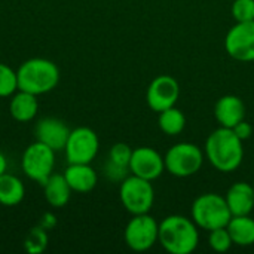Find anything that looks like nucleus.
I'll return each mask as SVG.
<instances>
[{"label":"nucleus","instance_id":"1","mask_svg":"<svg viewBox=\"0 0 254 254\" xmlns=\"http://www.w3.org/2000/svg\"><path fill=\"white\" fill-rule=\"evenodd\" d=\"M205 155L210 164L220 173H232L243 164V140L232 128L220 127L213 131L205 141Z\"/></svg>","mask_w":254,"mask_h":254},{"label":"nucleus","instance_id":"3","mask_svg":"<svg viewBox=\"0 0 254 254\" xmlns=\"http://www.w3.org/2000/svg\"><path fill=\"white\" fill-rule=\"evenodd\" d=\"M18 89L34 95L52 91L60 82V70L55 63L46 58H30L16 70Z\"/></svg>","mask_w":254,"mask_h":254},{"label":"nucleus","instance_id":"23","mask_svg":"<svg viewBox=\"0 0 254 254\" xmlns=\"http://www.w3.org/2000/svg\"><path fill=\"white\" fill-rule=\"evenodd\" d=\"M18 89L16 71L9 65L0 63V97H10Z\"/></svg>","mask_w":254,"mask_h":254},{"label":"nucleus","instance_id":"11","mask_svg":"<svg viewBox=\"0 0 254 254\" xmlns=\"http://www.w3.org/2000/svg\"><path fill=\"white\" fill-rule=\"evenodd\" d=\"M179 95H180L179 82L168 74H162L150 82L147 88L146 100L153 112L161 113L170 107H174L179 100Z\"/></svg>","mask_w":254,"mask_h":254},{"label":"nucleus","instance_id":"9","mask_svg":"<svg viewBox=\"0 0 254 254\" xmlns=\"http://www.w3.org/2000/svg\"><path fill=\"white\" fill-rule=\"evenodd\" d=\"M100 149V140L94 129L79 127L70 131L64 152L68 164H91Z\"/></svg>","mask_w":254,"mask_h":254},{"label":"nucleus","instance_id":"10","mask_svg":"<svg viewBox=\"0 0 254 254\" xmlns=\"http://www.w3.org/2000/svg\"><path fill=\"white\" fill-rule=\"evenodd\" d=\"M225 49L237 61H254V19L237 22L225 37Z\"/></svg>","mask_w":254,"mask_h":254},{"label":"nucleus","instance_id":"5","mask_svg":"<svg viewBox=\"0 0 254 254\" xmlns=\"http://www.w3.org/2000/svg\"><path fill=\"white\" fill-rule=\"evenodd\" d=\"M119 196H121L122 205L125 207L128 213H131L132 216L144 214V213H149L153 207L155 189L150 180H146L132 174L121 182Z\"/></svg>","mask_w":254,"mask_h":254},{"label":"nucleus","instance_id":"6","mask_svg":"<svg viewBox=\"0 0 254 254\" xmlns=\"http://www.w3.org/2000/svg\"><path fill=\"white\" fill-rule=\"evenodd\" d=\"M165 170L176 177L185 179L196 174L204 164L202 150L193 143H177L164 156Z\"/></svg>","mask_w":254,"mask_h":254},{"label":"nucleus","instance_id":"4","mask_svg":"<svg viewBox=\"0 0 254 254\" xmlns=\"http://www.w3.org/2000/svg\"><path fill=\"white\" fill-rule=\"evenodd\" d=\"M190 214L195 225L204 231L225 228L232 217L225 196L217 193L199 195L192 204Z\"/></svg>","mask_w":254,"mask_h":254},{"label":"nucleus","instance_id":"12","mask_svg":"<svg viewBox=\"0 0 254 254\" xmlns=\"http://www.w3.org/2000/svg\"><path fill=\"white\" fill-rule=\"evenodd\" d=\"M165 171V161L164 156L153 147L141 146L132 150V156L129 161V173L146 179V180H156Z\"/></svg>","mask_w":254,"mask_h":254},{"label":"nucleus","instance_id":"20","mask_svg":"<svg viewBox=\"0 0 254 254\" xmlns=\"http://www.w3.org/2000/svg\"><path fill=\"white\" fill-rule=\"evenodd\" d=\"M25 195L24 183L13 174H1L0 176V204L6 207L18 205Z\"/></svg>","mask_w":254,"mask_h":254},{"label":"nucleus","instance_id":"24","mask_svg":"<svg viewBox=\"0 0 254 254\" xmlns=\"http://www.w3.org/2000/svg\"><path fill=\"white\" fill-rule=\"evenodd\" d=\"M208 244H210V247H211L214 252H217V253H225V252H228V250L234 246L232 238H231V235H229L226 226H225V228H217V229L210 231Z\"/></svg>","mask_w":254,"mask_h":254},{"label":"nucleus","instance_id":"28","mask_svg":"<svg viewBox=\"0 0 254 254\" xmlns=\"http://www.w3.org/2000/svg\"><path fill=\"white\" fill-rule=\"evenodd\" d=\"M234 132L244 141V140H249L250 137H252V134H253V127L249 124V122H246V121H241L240 124H237L234 128Z\"/></svg>","mask_w":254,"mask_h":254},{"label":"nucleus","instance_id":"18","mask_svg":"<svg viewBox=\"0 0 254 254\" xmlns=\"http://www.w3.org/2000/svg\"><path fill=\"white\" fill-rule=\"evenodd\" d=\"M37 95L27 92V91H21L13 94L10 98V104H9V110L10 115L15 121L18 122H28L31 121L39 109L37 104Z\"/></svg>","mask_w":254,"mask_h":254},{"label":"nucleus","instance_id":"13","mask_svg":"<svg viewBox=\"0 0 254 254\" xmlns=\"http://www.w3.org/2000/svg\"><path fill=\"white\" fill-rule=\"evenodd\" d=\"M34 134L37 141L58 152L64 150L67 138L70 135V128L64 121L58 118H43L37 122Z\"/></svg>","mask_w":254,"mask_h":254},{"label":"nucleus","instance_id":"14","mask_svg":"<svg viewBox=\"0 0 254 254\" xmlns=\"http://www.w3.org/2000/svg\"><path fill=\"white\" fill-rule=\"evenodd\" d=\"M232 216H247L254 210V186L247 182L234 183L225 196Z\"/></svg>","mask_w":254,"mask_h":254},{"label":"nucleus","instance_id":"27","mask_svg":"<svg viewBox=\"0 0 254 254\" xmlns=\"http://www.w3.org/2000/svg\"><path fill=\"white\" fill-rule=\"evenodd\" d=\"M128 173H129V168L116 165V164H113L112 161H107L106 165H104V176H106L109 180H112V182L121 183L124 179L128 177Z\"/></svg>","mask_w":254,"mask_h":254},{"label":"nucleus","instance_id":"7","mask_svg":"<svg viewBox=\"0 0 254 254\" xmlns=\"http://www.w3.org/2000/svg\"><path fill=\"white\" fill-rule=\"evenodd\" d=\"M21 165L24 174L28 179L43 186L49 176L54 173L55 150L36 140L24 150Z\"/></svg>","mask_w":254,"mask_h":254},{"label":"nucleus","instance_id":"30","mask_svg":"<svg viewBox=\"0 0 254 254\" xmlns=\"http://www.w3.org/2000/svg\"><path fill=\"white\" fill-rule=\"evenodd\" d=\"M6 168H7V161H6V156L0 152V176L6 173Z\"/></svg>","mask_w":254,"mask_h":254},{"label":"nucleus","instance_id":"19","mask_svg":"<svg viewBox=\"0 0 254 254\" xmlns=\"http://www.w3.org/2000/svg\"><path fill=\"white\" fill-rule=\"evenodd\" d=\"M226 229L235 246L249 247L254 244V219L250 217V214L232 216Z\"/></svg>","mask_w":254,"mask_h":254},{"label":"nucleus","instance_id":"22","mask_svg":"<svg viewBox=\"0 0 254 254\" xmlns=\"http://www.w3.org/2000/svg\"><path fill=\"white\" fill-rule=\"evenodd\" d=\"M48 246V235H46V229H43L42 226H36L33 229H30V232L25 237L24 241V247L28 253L37 254L42 253Z\"/></svg>","mask_w":254,"mask_h":254},{"label":"nucleus","instance_id":"26","mask_svg":"<svg viewBox=\"0 0 254 254\" xmlns=\"http://www.w3.org/2000/svg\"><path fill=\"white\" fill-rule=\"evenodd\" d=\"M232 16L237 22L254 19V0H235L232 3Z\"/></svg>","mask_w":254,"mask_h":254},{"label":"nucleus","instance_id":"8","mask_svg":"<svg viewBox=\"0 0 254 254\" xmlns=\"http://www.w3.org/2000/svg\"><path fill=\"white\" fill-rule=\"evenodd\" d=\"M127 246L134 252H147L159 240V223L149 214H135L124 231Z\"/></svg>","mask_w":254,"mask_h":254},{"label":"nucleus","instance_id":"21","mask_svg":"<svg viewBox=\"0 0 254 254\" xmlns=\"http://www.w3.org/2000/svg\"><path fill=\"white\" fill-rule=\"evenodd\" d=\"M158 125L161 131L167 135H179L185 127H186V118L182 110H179L176 106L170 107L159 113Z\"/></svg>","mask_w":254,"mask_h":254},{"label":"nucleus","instance_id":"31","mask_svg":"<svg viewBox=\"0 0 254 254\" xmlns=\"http://www.w3.org/2000/svg\"><path fill=\"white\" fill-rule=\"evenodd\" d=\"M253 186H254V185H253Z\"/></svg>","mask_w":254,"mask_h":254},{"label":"nucleus","instance_id":"29","mask_svg":"<svg viewBox=\"0 0 254 254\" xmlns=\"http://www.w3.org/2000/svg\"><path fill=\"white\" fill-rule=\"evenodd\" d=\"M55 223H57V220H55V217H54V214H51V213H45L43 214V217H42V223H40V226L43 228V229H51V228H54L55 226Z\"/></svg>","mask_w":254,"mask_h":254},{"label":"nucleus","instance_id":"16","mask_svg":"<svg viewBox=\"0 0 254 254\" xmlns=\"http://www.w3.org/2000/svg\"><path fill=\"white\" fill-rule=\"evenodd\" d=\"M64 177L71 190L79 193L91 192L98 182V176L89 164H68Z\"/></svg>","mask_w":254,"mask_h":254},{"label":"nucleus","instance_id":"15","mask_svg":"<svg viewBox=\"0 0 254 254\" xmlns=\"http://www.w3.org/2000/svg\"><path fill=\"white\" fill-rule=\"evenodd\" d=\"M214 116L220 127L234 128L246 118V106L237 95H223L214 107Z\"/></svg>","mask_w":254,"mask_h":254},{"label":"nucleus","instance_id":"17","mask_svg":"<svg viewBox=\"0 0 254 254\" xmlns=\"http://www.w3.org/2000/svg\"><path fill=\"white\" fill-rule=\"evenodd\" d=\"M71 188L68 186L64 174H51L43 185V195L46 202L51 207L61 208L64 207L71 196Z\"/></svg>","mask_w":254,"mask_h":254},{"label":"nucleus","instance_id":"25","mask_svg":"<svg viewBox=\"0 0 254 254\" xmlns=\"http://www.w3.org/2000/svg\"><path fill=\"white\" fill-rule=\"evenodd\" d=\"M131 156H132V149L127 143H116L112 146L109 152V161L125 168H129Z\"/></svg>","mask_w":254,"mask_h":254},{"label":"nucleus","instance_id":"2","mask_svg":"<svg viewBox=\"0 0 254 254\" xmlns=\"http://www.w3.org/2000/svg\"><path fill=\"white\" fill-rule=\"evenodd\" d=\"M158 243L170 254H190L199 244L198 226L185 216H168L159 223Z\"/></svg>","mask_w":254,"mask_h":254}]
</instances>
